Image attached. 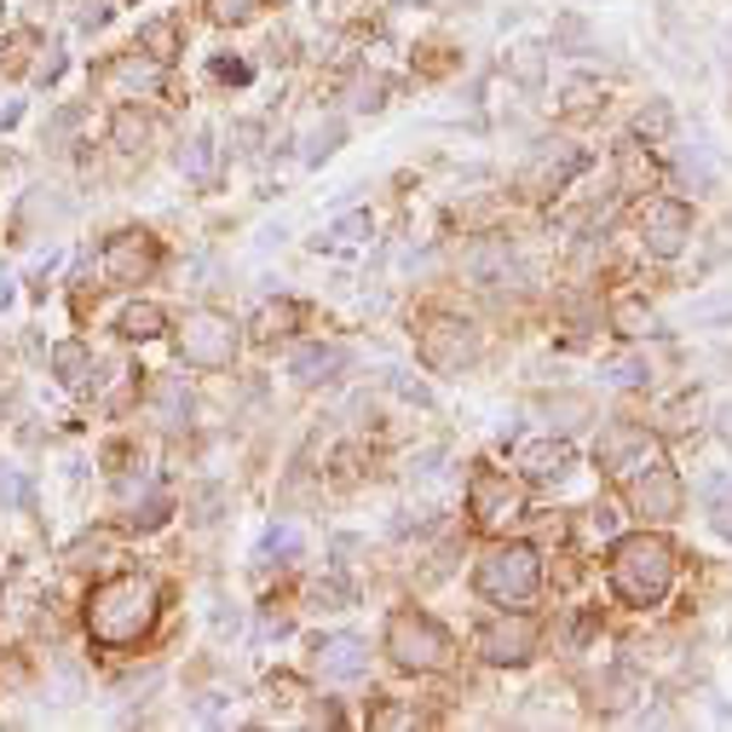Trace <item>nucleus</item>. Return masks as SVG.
Segmentation results:
<instances>
[{
  "instance_id": "32",
  "label": "nucleus",
  "mask_w": 732,
  "mask_h": 732,
  "mask_svg": "<svg viewBox=\"0 0 732 732\" xmlns=\"http://www.w3.org/2000/svg\"><path fill=\"white\" fill-rule=\"evenodd\" d=\"M605 98V87L600 82H589V75H577V82H566V93H560V105H566V116H589L594 105Z\"/></svg>"
},
{
  "instance_id": "26",
  "label": "nucleus",
  "mask_w": 732,
  "mask_h": 732,
  "mask_svg": "<svg viewBox=\"0 0 732 732\" xmlns=\"http://www.w3.org/2000/svg\"><path fill=\"white\" fill-rule=\"evenodd\" d=\"M294 323H300V306H294V300H266L260 317H255V335H260V341H283V335H294Z\"/></svg>"
},
{
  "instance_id": "1",
  "label": "nucleus",
  "mask_w": 732,
  "mask_h": 732,
  "mask_svg": "<svg viewBox=\"0 0 732 732\" xmlns=\"http://www.w3.org/2000/svg\"><path fill=\"white\" fill-rule=\"evenodd\" d=\"M157 612H162V594L150 577H105L93 594H87V635L98 646H116L128 652L139 646L150 628H157Z\"/></svg>"
},
{
  "instance_id": "10",
  "label": "nucleus",
  "mask_w": 732,
  "mask_h": 732,
  "mask_svg": "<svg viewBox=\"0 0 732 732\" xmlns=\"http://www.w3.org/2000/svg\"><path fill=\"white\" fill-rule=\"evenodd\" d=\"M692 237V208L680 196H646L640 208V243L652 260H675Z\"/></svg>"
},
{
  "instance_id": "51",
  "label": "nucleus",
  "mask_w": 732,
  "mask_h": 732,
  "mask_svg": "<svg viewBox=\"0 0 732 732\" xmlns=\"http://www.w3.org/2000/svg\"><path fill=\"white\" fill-rule=\"evenodd\" d=\"M0 502H23V478L12 467H0Z\"/></svg>"
},
{
  "instance_id": "34",
  "label": "nucleus",
  "mask_w": 732,
  "mask_h": 732,
  "mask_svg": "<svg viewBox=\"0 0 732 732\" xmlns=\"http://www.w3.org/2000/svg\"><path fill=\"white\" fill-rule=\"evenodd\" d=\"M612 317H617V330H623V335H646V330H652L646 300H617V306H612Z\"/></svg>"
},
{
  "instance_id": "54",
  "label": "nucleus",
  "mask_w": 732,
  "mask_h": 732,
  "mask_svg": "<svg viewBox=\"0 0 732 732\" xmlns=\"http://www.w3.org/2000/svg\"><path fill=\"white\" fill-rule=\"evenodd\" d=\"M560 41L566 46H583V23H560Z\"/></svg>"
},
{
  "instance_id": "3",
  "label": "nucleus",
  "mask_w": 732,
  "mask_h": 732,
  "mask_svg": "<svg viewBox=\"0 0 732 732\" xmlns=\"http://www.w3.org/2000/svg\"><path fill=\"white\" fill-rule=\"evenodd\" d=\"M473 589L485 594L491 605H531L542 589V553L525 542H502L491 548L473 571Z\"/></svg>"
},
{
  "instance_id": "56",
  "label": "nucleus",
  "mask_w": 732,
  "mask_h": 732,
  "mask_svg": "<svg viewBox=\"0 0 732 732\" xmlns=\"http://www.w3.org/2000/svg\"><path fill=\"white\" fill-rule=\"evenodd\" d=\"M7 300H12V277L0 271V306H7Z\"/></svg>"
},
{
  "instance_id": "6",
  "label": "nucleus",
  "mask_w": 732,
  "mask_h": 732,
  "mask_svg": "<svg viewBox=\"0 0 732 732\" xmlns=\"http://www.w3.org/2000/svg\"><path fill=\"white\" fill-rule=\"evenodd\" d=\"M594 456H600L605 473L635 478V473H646V467H664V444H658V433H652V427H640V421H612V427L600 433Z\"/></svg>"
},
{
  "instance_id": "27",
  "label": "nucleus",
  "mask_w": 732,
  "mask_h": 732,
  "mask_svg": "<svg viewBox=\"0 0 732 732\" xmlns=\"http://www.w3.org/2000/svg\"><path fill=\"white\" fill-rule=\"evenodd\" d=\"M675 133V110L664 105V98H652V105L635 110V139H652V144H664Z\"/></svg>"
},
{
  "instance_id": "37",
  "label": "nucleus",
  "mask_w": 732,
  "mask_h": 732,
  "mask_svg": "<svg viewBox=\"0 0 732 732\" xmlns=\"http://www.w3.org/2000/svg\"><path fill=\"white\" fill-rule=\"evenodd\" d=\"M369 232H375V214H341L330 225V243H364Z\"/></svg>"
},
{
  "instance_id": "44",
  "label": "nucleus",
  "mask_w": 732,
  "mask_h": 732,
  "mask_svg": "<svg viewBox=\"0 0 732 732\" xmlns=\"http://www.w3.org/2000/svg\"><path fill=\"white\" fill-rule=\"evenodd\" d=\"M421 715L410 710H398V703H381V710H369V726H416Z\"/></svg>"
},
{
  "instance_id": "40",
  "label": "nucleus",
  "mask_w": 732,
  "mask_h": 732,
  "mask_svg": "<svg viewBox=\"0 0 732 732\" xmlns=\"http://www.w3.org/2000/svg\"><path fill=\"white\" fill-rule=\"evenodd\" d=\"M248 75H255V64H248V58H214V82H232V87H243Z\"/></svg>"
},
{
  "instance_id": "23",
  "label": "nucleus",
  "mask_w": 732,
  "mask_h": 732,
  "mask_svg": "<svg viewBox=\"0 0 732 732\" xmlns=\"http://www.w3.org/2000/svg\"><path fill=\"white\" fill-rule=\"evenodd\" d=\"M180 173L191 185H214V139H208V128H196L180 144Z\"/></svg>"
},
{
  "instance_id": "50",
  "label": "nucleus",
  "mask_w": 732,
  "mask_h": 732,
  "mask_svg": "<svg viewBox=\"0 0 732 732\" xmlns=\"http://www.w3.org/2000/svg\"><path fill=\"white\" fill-rule=\"evenodd\" d=\"M144 46H157V58H168V53H173V23H150V30H144Z\"/></svg>"
},
{
  "instance_id": "46",
  "label": "nucleus",
  "mask_w": 732,
  "mask_h": 732,
  "mask_svg": "<svg viewBox=\"0 0 732 732\" xmlns=\"http://www.w3.org/2000/svg\"><path fill=\"white\" fill-rule=\"evenodd\" d=\"M232 144L243 150V157H255V150H260V121H237V128H232Z\"/></svg>"
},
{
  "instance_id": "48",
  "label": "nucleus",
  "mask_w": 732,
  "mask_h": 732,
  "mask_svg": "<svg viewBox=\"0 0 732 732\" xmlns=\"http://www.w3.org/2000/svg\"><path fill=\"white\" fill-rule=\"evenodd\" d=\"M698 317H703V323H726V317H732V294H715V300H698Z\"/></svg>"
},
{
  "instance_id": "38",
  "label": "nucleus",
  "mask_w": 732,
  "mask_h": 732,
  "mask_svg": "<svg viewBox=\"0 0 732 732\" xmlns=\"http://www.w3.org/2000/svg\"><path fill=\"white\" fill-rule=\"evenodd\" d=\"M260 7H271V0H208V12L219 23H243V18H255Z\"/></svg>"
},
{
  "instance_id": "52",
  "label": "nucleus",
  "mask_w": 732,
  "mask_h": 732,
  "mask_svg": "<svg viewBox=\"0 0 732 732\" xmlns=\"http://www.w3.org/2000/svg\"><path fill=\"white\" fill-rule=\"evenodd\" d=\"M75 121H82V105H69V110H64V116L53 121V128H46V139H64V133L75 128Z\"/></svg>"
},
{
  "instance_id": "55",
  "label": "nucleus",
  "mask_w": 732,
  "mask_h": 732,
  "mask_svg": "<svg viewBox=\"0 0 732 732\" xmlns=\"http://www.w3.org/2000/svg\"><path fill=\"white\" fill-rule=\"evenodd\" d=\"M715 421H721V439L732 444V403H721V416H715Z\"/></svg>"
},
{
  "instance_id": "49",
  "label": "nucleus",
  "mask_w": 732,
  "mask_h": 732,
  "mask_svg": "<svg viewBox=\"0 0 732 732\" xmlns=\"http://www.w3.org/2000/svg\"><path fill=\"white\" fill-rule=\"evenodd\" d=\"M75 698H82V669L58 664V703H75Z\"/></svg>"
},
{
  "instance_id": "33",
  "label": "nucleus",
  "mask_w": 732,
  "mask_h": 732,
  "mask_svg": "<svg viewBox=\"0 0 732 732\" xmlns=\"http://www.w3.org/2000/svg\"><path fill=\"white\" fill-rule=\"evenodd\" d=\"M312 605H323V612H346V605H352V583H346V577H317V583H312Z\"/></svg>"
},
{
  "instance_id": "12",
  "label": "nucleus",
  "mask_w": 732,
  "mask_h": 732,
  "mask_svg": "<svg viewBox=\"0 0 732 732\" xmlns=\"http://www.w3.org/2000/svg\"><path fill=\"white\" fill-rule=\"evenodd\" d=\"M478 652H485V664H496V669H514V664H525L537 652V623L531 617H519L514 605L502 617H491L485 628H478Z\"/></svg>"
},
{
  "instance_id": "36",
  "label": "nucleus",
  "mask_w": 732,
  "mask_h": 732,
  "mask_svg": "<svg viewBox=\"0 0 732 732\" xmlns=\"http://www.w3.org/2000/svg\"><path fill=\"white\" fill-rule=\"evenodd\" d=\"M680 173H687L692 185H710V180H715V157H710L703 144H698V150L687 144V150H680Z\"/></svg>"
},
{
  "instance_id": "9",
  "label": "nucleus",
  "mask_w": 732,
  "mask_h": 732,
  "mask_svg": "<svg viewBox=\"0 0 732 732\" xmlns=\"http://www.w3.org/2000/svg\"><path fill=\"white\" fill-rule=\"evenodd\" d=\"M467 502H473V525L478 531H508L514 519H525V496L508 473L496 467H478L473 485H467Z\"/></svg>"
},
{
  "instance_id": "4",
  "label": "nucleus",
  "mask_w": 732,
  "mask_h": 732,
  "mask_svg": "<svg viewBox=\"0 0 732 732\" xmlns=\"http://www.w3.org/2000/svg\"><path fill=\"white\" fill-rule=\"evenodd\" d=\"M387 652L398 658V669H410V675H444L456 664V640L427 612H392L387 617Z\"/></svg>"
},
{
  "instance_id": "13",
  "label": "nucleus",
  "mask_w": 732,
  "mask_h": 732,
  "mask_svg": "<svg viewBox=\"0 0 732 732\" xmlns=\"http://www.w3.org/2000/svg\"><path fill=\"white\" fill-rule=\"evenodd\" d=\"M162 266V237H150V232H121L110 248H105V271H110V283H144L150 271Z\"/></svg>"
},
{
  "instance_id": "19",
  "label": "nucleus",
  "mask_w": 732,
  "mask_h": 732,
  "mask_svg": "<svg viewBox=\"0 0 732 732\" xmlns=\"http://www.w3.org/2000/svg\"><path fill=\"white\" fill-rule=\"evenodd\" d=\"M571 467H577V462H571V450H566L560 439H542V444H525V450H519V473L537 478V485H560Z\"/></svg>"
},
{
  "instance_id": "28",
  "label": "nucleus",
  "mask_w": 732,
  "mask_h": 732,
  "mask_svg": "<svg viewBox=\"0 0 732 732\" xmlns=\"http://www.w3.org/2000/svg\"><path fill=\"white\" fill-rule=\"evenodd\" d=\"M542 69H548L542 46H514V53H508V75H514L525 93H537V87H542Z\"/></svg>"
},
{
  "instance_id": "22",
  "label": "nucleus",
  "mask_w": 732,
  "mask_h": 732,
  "mask_svg": "<svg viewBox=\"0 0 732 732\" xmlns=\"http://www.w3.org/2000/svg\"><path fill=\"white\" fill-rule=\"evenodd\" d=\"M341 144H346V121H341V116H317L312 133H306V150H300V162L317 168V162H330Z\"/></svg>"
},
{
  "instance_id": "41",
  "label": "nucleus",
  "mask_w": 732,
  "mask_h": 732,
  "mask_svg": "<svg viewBox=\"0 0 732 732\" xmlns=\"http://www.w3.org/2000/svg\"><path fill=\"white\" fill-rule=\"evenodd\" d=\"M219 508H225V491H219V485H202V491H196V519H202V525H214Z\"/></svg>"
},
{
  "instance_id": "8",
  "label": "nucleus",
  "mask_w": 732,
  "mask_h": 732,
  "mask_svg": "<svg viewBox=\"0 0 732 732\" xmlns=\"http://www.w3.org/2000/svg\"><path fill=\"white\" fill-rule=\"evenodd\" d=\"M478 358V335L467 317H450V312H433L421 323V364L439 369V375H462L467 364Z\"/></svg>"
},
{
  "instance_id": "5",
  "label": "nucleus",
  "mask_w": 732,
  "mask_h": 732,
  "mask_svg": "<svg viewBox=\"0 0 732 732\" xmlns=\"http://www.w3.org/2000/svg\"><path fill=\"white\" fill-rule=\"evenodd\" d=\"M583 144H571V139H537L531 144V157L519 162V191L525 196H553V191H566L577 173H583Z\"/></svg>"
},
{
  "instance_id": "25",
  "label": "nucleus",
  "mask_w": 732,
  "mask_h": 732,
  "mask_svg": "<svg viewBox=\"0 0 732 732\" xmlns=\"http://www.w3.org/2000/svg\"><path fill=\"white\" fill-rule=\"evenodd\" d=\"M150 133H157V121H150L139 105H121V110L110 116V139H116L121 150H144Z\"/></svg>"
},
{
  "instance_id": "45",
  "label": "nucleus",
  "mask_w": 732,
  "mask_h": 732,
  "mask_svg": "<svg viewBox=\"0 0 732 732\" xmlns=\"http://www.w3.org/2000/svg\"><path fill=\"white\" fill-rule=\"evenodd\" d=\"M58 75H64V46H46L41 64H35V82L46 87V82H58Z\"/></svg>"
},
{
  "instance_id": "11",
  "label": "nucleus",
  "mask_w": 732,
  "mask_h": 732,
  "mask_svg": "<svg viewBox=\"0 0 732 732\" xmlns=\"http://www.w3.org/2000/svg\"><path fill=\"white\" fill-rule=\"evenodd\" d=\"M162 82H168V69H162V58L157 53H116L105 69H98V87H105L110 98H121V105H133V98H157L162 93Z\"/></svg>"
},
{
  "instance_id": "31",
  "label": "nucleus",
  "mask_w": 732,
  "mask_h": 732,
  "mask_svg": "<svg viewBox=\"0 0 732 732\" xmlns=\"http://www.w3.org/2000/svg\"><path fill=\"white\" fill-rule=\"evenodd\" d=\"M594 692H600V710L617 715V710H628V698H635V680H628L623 669H612V675L594 680Z\"/></svg>"
},
{
  "instance_id": "2",
  "label": "nucleus",
  "mask_w": 732,
  "mask_h": 732,
  "mask_svg": "<svg viewBox=\"0 0 732 732\" xmlns=\"http://www.w3.org/2000/svg\"><path fill=\"white\" fill-rule=\"evenodd\" d=\"M612 589L623 605H635V612H652V605H664V594L675 589V548L664 537H623L612 548Z\"/></svg>"
},
{
  "instance_id": "17",
  "label": "nucleus",
  "mask_w": 732,
  "mask_h": 732,
  "mask_svg": "<svg viewBox=\"0 0 732 732\" xmlns=\"http://www.w3.org/2000/svg\"><path fill=\"white\" fill-rule=\"evenodd\" d=\"M341 369H346V346H330V341L300 346L289 358V375L300 387H330V381H341Z\"/></svg>"
},
{
  "instance_id": "21",
  "label": "nucleus",
  "mask_w": 732,
  "mask_h": 732,
  "mask_svg": "<svg viewBox=\"0 0 732 732\" xmlns=\"http://www.w3.org/2000/svg\"><path fill=\"white\" fill-rule=\"evenodd\" d=\"M150 403H157L162 427H185L191 421V381H180V375H157V381H150Z\"/></svg>"
},
{
  "instance_id": "30",
  "label": "nucleus",
  "mask_w": 732,
  "mask_h": 732,
  "mask_svg": "<svg viewBox=\"0 0 732 732\" xmlns=\"http://www.w3.org/2000/svg\"><path fill=\"white\" fill-rule=\"evenodd\" d=\"M260 560H277V566L300 560V531L294 525H271V531L260 537Z\"/></svg>"
},
{
  "instance_id": "35",
  "label": "nucleus",
  "mask_w": 732,
  "mask_h": 732,
  "mask_svg": "<svg viewBox=\"0 0 732 732\" xmlns=\"http://www.w3.org/2000/svg\"><path fill=\"white\" fill-rule=\"evenodd\" d=\"M387 105V82L381 75H358L352 82V110H381Z\"/></svg>"
},
{
  "instance_id": "18",
  "label": "nucleus",
  "mask_w": 732,
  "mask_h": 732,
  "mask_svg": "<svg viewBox=\"0 0 732 732\" xmlns=\"http://www.w3.org/2000/svg\"><path fill=\"white\" fill-rule=\"evenodd\" d=\"M617 191H628V196H652V191H658V162H652L646 139L617 144Z\"/></svg>"
},
{
  "instance_id": "20",
  "label": "nucleus",
  "mask_w": 732,
  "mask_h": 732,
  "mask_svg": "<svg viewBox=\"0 0 732 732\" xmlns=\"http://www.w3.org/2000/svg\"><path fill=\"white\" fill-rule=\"evenodd\" d=\"M537 416L553 427V433H577V427L594 421V403L583 392H542L537 398Z\"/></svg>"
},
{
  "instance_id": "14",
  "label": "nucleus",
  "mask_w": 732,
  "mask_h": 732,
  "mask_svg": "<svg viewBox=\"0 0 732 732\" xmlns=\"http://www.w3.org/2000/svg\"><path fill=\"white\" fill-rule=\"evenodd\" d=\"M628 502H635L640 519H680L687 485H680L669 467H646V473H635V485H628Z\"/></svg>"
},
{
  "instance_id": "15",
  "label": "nucleus",
  "mask_w": 732,
  "mask_h": 732,
  "mask_svg": "<svg viewBox=\"0 0 732 732\" xmlns=\"http://www.w3.org/2000/svg\"><path fill=\"white\" fill-rule=\"evenodd\" d=\"M312 669L323 680H335V687H346V680H364L369 675V646L358 635H323L312 646Z\"/></svg>"
},
{
  "instance_id": "43",
  "label": "nucleus",
  "mask_w": 732,
  "mask_h": 732,
  "mask_svg": "<svg viewBox=\"0 0 732 732\" xmlns=\"http://www.w3.org/2000/svg\"><path fill=\"white\" fill-rule=\"evenodd\" d=\"M387 387H392V392H403L410 403H421V410H427V387H421V381H410L403 369H387Z\"/></svg>"
},
{
  "instance_id": "47",
  "label": "nucleus",
  "mask_w": 732,
  "mask_h": 732,
  "mask_svg": "<svg viewBox=\"0 0 732 732\" xmlns=\"http://www.w3.org/2000/svg\"><path fill=\"white\" fill-rule=\"evenodd\" d=\"M612 381H617V387H646V364H635V358L612 364Z\"/></svg>"
},
{
  "instance_id": "53",
  "label": "nucleus",
  "mask_w": 732,
  "mask_h": 732,
  "mask_svg": "<svg viewBox=\"0 0 732 732\" xmlns=\"http://www.w3.org/2000/svg\"><path fill=\"white\" fill-rule=\"evenodd\" d=\"M594 531L612 537V531H617V508H594Z\"/></svg>"
},
{
  "instance_id": "29",
  "label": "nucleus",
  "mask_w": 732,
  "mask_h": 732,
  "mask_svg": "<svg viewBox=\"0 0 732 732\" xmlns=\"http://www.w3.org/2000/svg\"><path fill=\"white\" fill-rule=\"evenodd\" d=\"M53 369L64 387H87V346H75V341L53 346Z\"/></svg>"
},
{
  "instance_id": "42",
  "label": "nucleus",
  "mask_w": 732,
  "mask_h": 732,
  "mask_svg": "<svg viewBox=\"0 0 732 732\" xmlns=\"http://www.w3.org/2000/svg\"><path fill=\"white\" fill-rule=\"evenodd\" d=\"M710 496H715V508H710V519H715V531L732 542V502H726V485H710Z\"/></svg>"
},
{
  "instance_id": "39",
  "label": "nucleus",
  "mask_w": 732,
  "mask_h": 732,
  "mask_svg": "<svg viewBox=\"0 0 732 732\" xmlns=\"http://www.w3.org/2000/svg\"><path fill=\"white\" fill-rule=\"evenodd\" d=\"M266 698H271V703H283V710H294V703H300V680L271 675V680H266Z\"/></svg>"
},
{
  "instance_id": "24",
  "label": "nucleus",
  "mask_w": 732,
  "mask_h": 732,
  "mask_svg": "<svg viewBox=\"0 0 732 732\" xmlns=\"http://www.w3.org/2000/svg\"><path fill=\"white\" fill-rule=\"evenodd\" d=\"M116 330L128 335V341H157V335L168 330V317H162V306H157V300H133V306H121Z\"/></svg>"
},
{
  "instance_id": "16",
  "label": "nucleus",
  "mask_w": 732,
  "mask_h": 732,
  "mask_svg": "<svg viewBox=\"0 0 732 732\" xmlns=\"http://www.w3.org/2000/svg\"><path fill=\"white\" fill-rule=\"evenodd\" d=\"M168 514H173V502L157 478H144V485L128 478V485H121V519H128V531H157Z\"/></svg>"
},
{
  "instance_id": "7",
  "label": "nucleus",
  "mask_w": 732,
  "mask_h": 732,
  "mask_svg": "<svg viewBox=\"0 0 732 732\" xmlns=\"http://www.w3.org/2000/svg\"><path fill=\"white\" fill-rule=\"evenodd\" d=\"M180 352H185V364H196V369H232L237 364V323L225 312H214V306H202V312L185 317Z\"/></svg>"
}]
</instances>
